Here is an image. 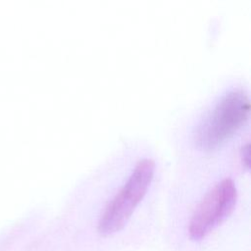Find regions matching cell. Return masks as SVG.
Here are the masks:
<instances>
[{
	"mask_svg": "<svg viewBox=\"0 0 251 251\" xmlns=\"http://www.w3.org/2000/svg\"><path fill=\"white\" fill-rule=\"evenodd\" d=\"M237 189L230 177H225L211 187L197 204L188 225L192 240H202L218 227L233 211Z\"/></svg>",
	"mask_w": 251,
	"mask_h": 251,
	"instance_id": "3",
	"label": "cell"
},
{
	"mask_svg": "<svg viewBox=\"0 0 251 251\" xmlns=\"http://www.w3.org/2000/svg\"><path fill=\"white\" fill-rule=\"evenodd\" d=\"M249 112L250 99L244 89L226 92L197 125L193 137L195 144L204 150L218 147L243 126Z\"/></svg>",
	"mask_w": 251,
	"mask_h": 251,
	"instance_id": "1",
	"label": "cell"
},
{
	"mask_svg": "<svg viewBox=\"0 0 251 251\" xmlns=\"http://www.w3.org/2000/svg\"><path fill=\"white\" fill-rule=\"evenodd\" d=\"M155 162L151 158L140 159L134 166L126 181L107 203L97 224V231L109 236L120 231L135 207L143 198L154 176Z\"/></svg>",
	"mask_w": 251,
	"mask_h": 251,
	"instance_id": "2",
	"label": "cell"
},
{
	"mask_svg": "<svg viewBox=\"0 0 251 251\" xmlns=\"http://www.w3.org/2000/svg\"><path fill=\"white\" fill-rule=\"evenodd\" d=\"M240 156L242 164L248 169L249 168V142L242 145L240 149Z\"/></svg>",
	"mask_w": 251,
	"mask_h": 251,
	"instance_id": "4",
	"label": "cell"
}]
</instances>
